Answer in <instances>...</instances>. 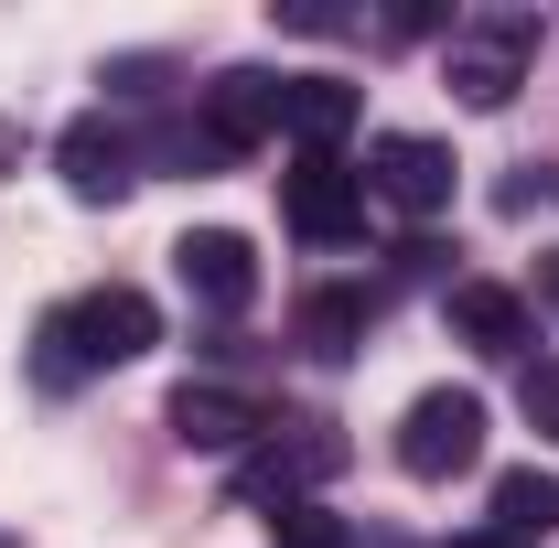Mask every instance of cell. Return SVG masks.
<instances>
[{
  "instance_id": "6da1fadb",
  "label": "cell",
  "mask_w": 559,
  "mask_h": 548,
  "mask_svg": "<svg viewBox=\"0 0 559 548\" xmlns=\"http://www.w3.org/2000/svg\"><path fill=\"white\" fill-rule=\"evenodd\" d=\"M151 344H162V312H151V290L108 279V290L66 301V312L33 334V377H44V388H75V377H97V366H140Z\"/></svg>"
},
{
  "instance_id": "7a4b0ae2",
  "label": "cell",
  "mask_w": 559,
  "mask_h": 548,
  "mask_svg": "<svg viewBox=\"0 0 559 548\" xmlns=\"http://www.w3.org/2000/svg\"><path fill=\"white\" fill-rule=\"evenodd\" d=\"M334 474H345V430L334 419H270V441L237 463V495L290 516V505H312V484H334Z\"/></svg>"
},
{
  "instance_id": "3957f363",
  "label": "cell",
  "mask_w": 559,
  "mask_h": 548,
  "mask_svg": "<svg viewBox=\"0 0 559 548\" xmlns=\"http://www.w3.org/2000/svg\"><path fill=\"white\" fill-rule=\"evenodd\" d=\"M485 463V398L474 388H430V398H409V419H399V474L419 484H452Z\"/></svg>"
},
{
  "instance_id": "277c9868",
  "label": "cell",
  "mask_w": 559,
  "mask_h": 548,
  "mask_svg": "<svg viewBox=\"0 0 559 548\" xmlns=\"http://www.w3.org/2000/svg\"><path fill=\"white\" fill-rule=\"evenodd\" d=\"M527 55H538V22H527V11H495V22H474V33H452L441 75H452L463 108H506V97L527 86Z\"/></svg>"
},
{
  "instance_id": "5b68a950",
  "label": "cell",
  "mask_w": 559,
  "mask_h": 548,
  "mask_svg": "<svg viewBox=\"0 0 559 548\" xmlns=\"http://www.w3.org/2000/svg\"><path fill=\"white\" fill-rule=\"evenodd\" d=\"M280 226L312 237V248H345L355 226H366V172H345L334 151H301L280 172Z\"/></svg>"
},
{
  "instance_id": "8992f818",
  "label": "cell",
  "mask_w": 559,
  "mask_h": 548,
  "mask_svg": "<svg viewBox=\"0 0 559 548\" xmlns=\"http://www.w3.org/2000/svg\"><path fill=\"white\" fill-rule=\"evenodd\" d=\"M452 151L441 140H419V130H388V140H366V194L377 205H399V215H441L452 205Z\"/></svg>"
},
{
  "instance_id": "52a82bcc",
  "label": "cell",
  "mask_w": 559,
  "mask_h": 548,
  "mask_svg": "<svg viewBox=\"0 0 559 548\" xmlns=\"http://www.w3.org/2000/svg\"><path fill=\"white\" fill-rule=\"evenodd\" d=\"M55 162H66V194H75V205H119V194L140 183V140L119 130V119H97V108L55 140Z\"/></svg>"
},
{
  "instance_id": "ba28073f",
  "label": "cell",
  "mask_w": 559,
  "mask_h": 548,
  "mask_svg": "<svg viewBox=\"0 0 559 548\" xmlns=\"http://www.w3.org/2000/svg\"><path fill=\"white\" fill-rule=\"evenodd\" d=\"M173 270H183V290H194L205 312H248V301H259V248H248L237 226H194V237L173 248Z\"/></svg>"
},
{
  "instance_id": "9c48e42d",
  "label": "cell",
  "mask_w": 559,
  "mask_h": 548,
  "mask_svg": "<svg viewBox=\"0 0 559 548\" xmlns=\"http://www.w3.org/2000/svg\"><path fill=\"white\" fill-rule=\"evenodd\" d=\"M205 140L237 162V151H259V140H280V75H259V65H226L205 86Z\"/></svg>"
},
{
  "instance_id": "30bf717a",
  "label": "cell",
  "mask_w": 559,
  "mask_h": 548,
  "mask_svg": "<svg viewBox=\"0 0 559 548\" xmlns=\"http://www.w3.org/2000/svg\"><path fill=\"white\" fill-rule=\"evenodd\" d=\"M366 323H377V290H355V279H323V290H301V312H290V344H301L312 366H345V355H366Z\"/></svg>"
},
{
  "instance_id": "8fae6325",
  "label": "cell",
  "mask_w": 559,
  "mask_h": 548,
  "mask_svg": "<svg viewBox=\"0 0 559 548\" xmlns=\"http://www.w3.org/2000/svg\"><path fill=\"white\" fill-rule=\"evenodd\" d=\"M259 430H270V409L248 388H215V377L205 388H173V441L183 452H248Z\"/></svg>"
},
{
  "instance_id": "7c38bea8",
  "label": "cell",
  "mask_w": 559,
  "mask_h": 548,
  "mask_svg": "<svg viewBox=\"0 0 559 548\" xmlns=\"http://www.w3.org/2000/svg\"><path fill=\"white\" fill-rule=\"evenodd\" d=\"M441 312H452V334L474 344V355H527V301L495 290V279H452Z\"/></svg>"
},
{
  "instance_id": "4fadbf2b",
  "label": "cell",
  "mask_w": 559,
  "mask_h": 548,
  "mask_svg": "<svg viewBox=\"0 0 559 548\" xmlns=\"http://www.w3.org/2000/svg\"><path fill=\"white\" fill-rule=\"evenodd\" d=\"M280 130L301 140V151H334L355 130V86L345 75H280Z\"/></svg>"
},
{
  "instance_id": "5bb4252c",
  "label": "cell",
  "mask_w": 559,
  "mask_h": 548,
  "mask_svg": "<svg viewBox=\"0 0 559 548\" xmlns=\"http://www.w3.org/2000/svg\"><path fill=\"white\" fill-rule=\"evenodd\" d=\"M549 527H559V474L549 463H516L495 484V538H549Z\"/></svg>"
},
{
  "instance_id": "9a60e30c",
  "label": "cell",
  "mask_w": 559,
  "mask_h": 548,
  "mask_svg": "<svg viewBox=\"0 0 559 548\" xmlns=\"http://www.w3.org/2000/svg\"><path fill=\"white\" fill-rule=\"evenodd\" d=\"M516 398H527V430H549V441H559V355L527 366V388H516Z\"/></svg>"
},
{
  "instance_id": "2e32d148",
  "label": "cell",
  "mask_w": 559,
  "mask_h": 548,
  "mask_svg": "<svg viewBox=\"0 0 559 548\" xmlns=\"http://www.w3.org/2000/svg\"><path fill=\"white\" fill-rule=\"evenodd\" d=\"M280 548H345V527H334L323 505H290V516H280Z\"/></svg>"
},
{
  "instance_id": "e0dca14e",
  "label": "cell",
  "mask_w": 559,
  "mask_h": 548,
  "mask_svg": "<svg viewBox=\"0 0 559 548\" xmlns=\"http://www.w3.org/2000/svg\"><path fill=\"white\" fill-rule=\"evenodd\" d=\"M549 194H559V172H549V162H527V172H516V183H506V215H527V205H549Z\"/></svg>"
},
{
  "instance_id": "ac0fdd59",
  "label": "cell",
  "mask_w": 559,
  "mask_h": 548,
  "mask_svg": "<svg viewBox=\"0 0 559 548\" xmlns=\"http://www.w3.org/2000/svg\"><path fill=\"white\" fill-rule=\"evenodd\" d=\"M538 301H549V312H559V248H549V259H538Z\"/></svg>"
},
{
  "instance_id": "d6986e66",
  "label": "cell",
  "mask_w": 559,
  "mask_h": 548,
  "mask_svg": "<svg viewBox=\"0 0 559 548\" xmlns=\"http://www.w3.org/2000/svg\"><path fill=\"white\" fill-rule=\"evenodd\" d=\"M0 548H22V538H0Z\"/></svg>"
}]
</instances>
